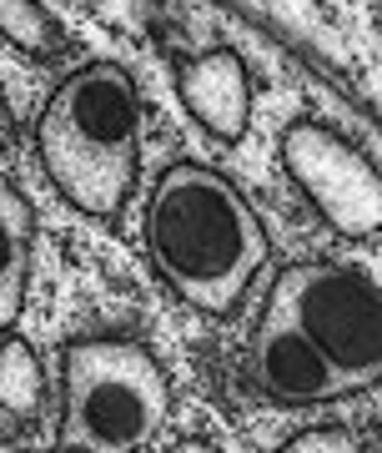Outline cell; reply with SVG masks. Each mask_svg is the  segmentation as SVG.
Segmentation results:
<instances>
[{"label":"cell","mask_w":382,"mask_h":453,"mask_svg":"<svg viewBox=\"0 0 382 453\" xmlns=\"http://www.w3.org/2000/svg\"><path fill=\"white\" fill-rule=\"evenodd\" d=\"M267 312L297 327L317 348L348 393H367L382 378L378 273L352 262H297L277 277Z\"/></svg>","instance_id":"cell-4"},{"label":"cell","mask_w":382,"mask_h":453,"mask_svg":"<svg viewBox=\"0 0 382 453\" xmlns=\"http://www.w3.org/2000/svg\"><path fill=\"white\" fill-rule=\"evenodd\" d=\"M176 96L187 106V116L196 127L217 136V142H241L247 136V121H252V76H247V61L237 50H202L181 65L176 76Z\"/></svg>","instance_id":"cell-7"},{"label":"cell","mask_w":382,"mask_h":453,"mask_svg":"<svg viewBox=\"0 0 382 453\" xmlns=\"http://www.w3.org/2000/svg\"><path fill=\"white\" fill-rule=\"evenodd\" d=\"M0 35L16 50L35 56V61H56V56L71 46V35L61 31L56 11L31 5V0H0Z\"/></svg>","instance_id":"cell-10"},{"label":"cell","mask_w":382,"mask_h":453,"mask_svg":"<svg viewBox=\"0 0 382 453\" xmlns=\"http://www.w3.org/2000/svg\"><path fill=\"white\" fill-rule=\"evenodd\" d=\"M16 146V116L5 106V91H0V151H11Z\"/></svg>","instance_id":"cell-12"},{"label":"cell","mask_w":382,"mask_h":453,"mask_svg":"<svg viewBox=\"0 0 382 453\" xmlns=\"http://www.w3.org/2000/svg\"><path fill=\"white\" fill-rule=\"evenodd\" d=\"M172 418V383L131 338H80L61 353V428L50 453H136Z\"/></svg>","instance_id":"cell-3"},{"label":"cell","mask_w":382,"mask_h":453,"mask_svg":"<svg viewBox=\"0 0 382 453\" xmlns=\"http://www.w3.org/2000/svg\"><path fill=\"white\" fill-rule=\"evenodd\" d=\"M282 166L322 211V222L342 237H372L382 222L378 166L363 146L322 121H292L282 131Z\"/></svg>","instance_id":"cell-5"},{"label":"cell","mask_w":382,"mask_h":453,"mask_svg":"<svg viewBox=\"0 0 382 453\" xmlns=\"http://www.w3.org/2000/svg\"><path fill=\"white\" fill-rule=\"evenodd\" d=\"M252 383L277 403H332V398H348V383L332 372V363L312 348V342L286 327L282 318L262 312L252 338Z\"/></svg>","instance_id":"cell-6"},{"label":"cell","mask_w":382,"mask_h":453,"mask_svg":"<svg viewBox=\"0 0 382 453\" xmlns=\"http://www.w3.org/2000/svg\"><path fill=\"white\" fill-rule=\"evenodd\" d=\"M46 403V372L41 357L31 353V342L5 338L0 342V408L11 418H35Z\"/></svg>","instance_id":"cell-9"},{"label":"cell","mask_w":382,"mask_h":453,"mask_svg":"<svg viewBox=\"0 0 382 453\" xmlns=\"http://www.w3.org/2000/svg\"><path fill=\"white\" fill-rule=\"evenodd\" d=\"M31 202L20 187L0 177V333L20 318L26 292H31Z\"/></svg>","instance_id":"cell-8"},{"label":"cell","mask_w":382,"mask_h":453,"mask_svg":"<svg viewBox=\"0 0 382 453\" xmlns=\"http://www.w3.org/2000/svg\"><path fill=\"white\" fill-rule=\"evenodd\" d=\"M277 453H367V449L357 443V434H348V428H307V434L286 438Z\"/></svg>","instance_id":"cell-11"},{"label":"cell","mask_w":382,"mask_h":453,"mask_svg":"<svg viewBox=\"0 0 382 453\" xmlns=\"http://www.w3.org/2000/svg\"><path fill=\"white\" fill-rule=\"evenodd\" d=\"M41 166L50 187L86 217H121L141 162V96L126 65L91 61L50 91L41 127Z\"/></svg>","instance_id":"cell-2"},{"label":"cell","mask_w":382,"mask_h":453,"mask_svg":"<svg viewBox=\"0 0 382 453\" xmlns=\"http://www.w3.org/2000/svg\"><path fill=\"white\" fill-rule=\"evenodd\" d=\"M146 252L187 308L232 312L267 267V232L222 172L176 162L146 202Z\"/></svg>","instance_id":"cell-1"},{"label":"cell","mask_w":382,"mask_h":453,"mask_svg":"<svg viewBox=\"0 0 382 453\" xmlns=\"http://www.w3.org/2000/svg\"><path fill=\"white\" fill-rule=\"evenodd\" d=\"M166 453H222L217 443H202V438H187V443H172Z\"/></svg>","instance_id":"cell-13"}]
</instances>
